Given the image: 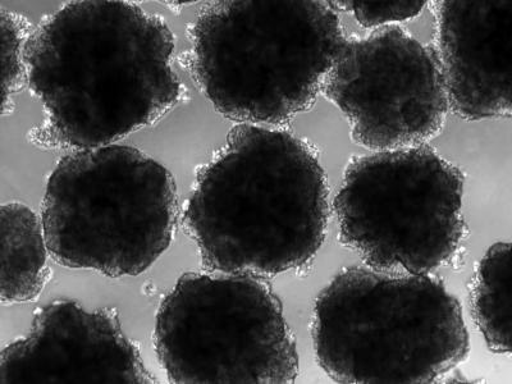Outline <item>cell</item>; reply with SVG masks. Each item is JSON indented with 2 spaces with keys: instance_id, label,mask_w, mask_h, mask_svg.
<instances>
[{
  "instance_id": "cell-1",
  "label": "cell",
  "mask_w": 512,
  "mask_h": 384,
  "mask_svg": "<svg viewBox=\"0 0 512 384\" xmlns=\"http://www.w3.org/2000/svg\"><path fill=\"white\" fill-rule=\"evenodd\" d=\"M172 31L136 4L67 3L32 32L27 82L47 120L44 148L98 149L166 116L181 98Z\"/></svg>"
},
{
  "instance_id": "cell-2",
  "label": "cell",
  "mask_w": 512,
  "mask_h": 384,
  "mask_svg": "<svg viewBox=\"0 0 512 384\" xmlns=\"http://www.w3.org/2000/svg\"><path fill=\"white\" fill-rule=\"evenodd\" d=\"M328 196L312 146L285 130L239 123L200 169L184 222L207 271L273 277L318 253Z\"/></svg>"
},
{
  "instance_id": "cell-3",
  "label": "cell",
  "mask_w": 512,
  "mask_h": 384,
  "mask_svg": "<svg viewBox=\"0 0 512 384\" xmlns=\"http://www.w3.org/2000/svg\"><path fill=\"white\" fill-rule=\"evenodd\" d=\"M191 71L222 116L282 125L309 111L346 38L326 2L221 0L190 31Z\"/></svg>"
},
{
  "instance_id": "cell-4",
  "label": "cell",
  "mask_w": 512,
  "mask_h": 384,
  "mask_svg": "<svg viewBox=\"0 0 512 384\" xmlns=\"http://www.w3.org/2000/svg\"><path fill=\"white\" fill-rule=\"evenodd\" d=\"M320 368L338 383H434L469 355L463 309L437 278L352 267L320 292Z\"/></svg>"
},
{
  "instance_id": "cell-5",
  "label": "cell",
  "mask_w": 512,
  "mask_h": 384,
  "mask_svg": "<svg viewBox=\"0 0 512 384\" xmlns=\"http://www.w3.org/2000/svg\"><path fill=\"white\" fill-rule=\"evenodd\" d=\"M177 216L171 172L139 149L112 144L59 160L41 223L59 264L120 278L157 262L171 245Z\"/></svg>"
},
{
  "instance_id": "cell-6",
  "label": "cell",
  "mask_w": 512,
  "mask_h": 384,
  "mask_svg": "<svg viewBox=\"0 0 512 384\" xmlns=\"http://www.w3.org/2000/svg\"><path fill=\"white\" fill-rule=\"evenodd\" d=\"M464 182L425 144L355 158L333 201L340 240L374 271L432 273L463 239Z\"/></svg>"
},
{
  "instance_id": "cell-7",
  "label": "cell",
  "mask_w": 512,
  "mask_h": 384,
  "mask_svg": "<svg viewBox=\"0 0 512 384\" xmlns=\"http://www.w3.org/2000/svg\"><path fill=\"white\" fill-rule=\"evenodd\" d=\"M154 345L172 383H294L299 354L267 278L186 273L160 303Z\"/></svg>"
},
{
  "instance_id": "cell-8",
  "label": "cell",
  "mask_w": 512,
  "mask_h": 384,
  "mask_svg": "<svg viewBox=\"0 0 512 384\" xmlns=\"http://www.w3.org/2000/svg\"><path fill=\"white\" fill-rule=\"evenodd\" d=\"M322 91L345 114L352 140L376 152L424 145L450 109L434 50L399 26L346 39Z\"/></svg>"
},
{
  "instance_id": "cell-9",
  "label": "cell",
  "mask_w": 512,
  "mask_h": 384,
  "mask_svg": "<svg viewBox=\"0 0 512 384\" xmlns=\"http://www.w3.org/2000/svg\"><path fill=\"white\" fill-rule=\"evenodd\" d=\"M157 382L112 309L89 312L57 300L36 313L29 335L4 347L0 383Z\"/></svg>"
},
{
  "instance_id": "cell-10",
  "label": "cell",
  "mask_w": 512,
  "mask_h": 384,
  "mask_svg": "<svg viewBox=\"0 0 512 384\" xmlns=\"http://www.w3.org/2000/svg\"><path fill=\"white\" fill-rule=\"evenodd\" d=\"M436 54L448 108L466 121L512 111V2H433Z\"/></svg>"
},
{
  "instance_id": "cell-11",
  "label": "cell",
  "mask_w": 512,
  "mask_h": 384,
  "mask_svg": "<svg viewBox=\"0 0 512 384\" xmlns=\"http://www.w3.org/2000/svg\"><path fill=\"white\" fill-rule=\"evenodd\" d=\"M0 233L2 303L18 304L38 299L50 273L43 223L24 204H4L0 209Z\"/></svg>"
},
{
  "instance_id": "cell-12",
  "label": "cell",
  "mask_w": 512,
  "mask_h": 384,
  "mask_svg": "<svg viewBox=\"0 0 512 384\" xmlns=\"http://www.w3.org/2000/svg\"><path fill=\"white\" fill-rule=\"evenodd\" d=\"M511 246L497 242L480 260L472 282L470 306L489 350L511 352Z\"/></svg>"
},
{
  "instance_id": "cell-13",
  "label": "cell",
  "mask_w": 512,
  "mask_h": 384,
  "mask_svg": "<svg viewBox=\"0 0 512 384\" xmlns=\"http://www.w3.org/2000/svg\"><path fill=\"white\" fill-rule=\"evenodd\" d=\"M0 22H2V99L3 113H6L9 100L24 88L27 82L24 50L31 34L29 21L6 9L0 11Z\"/></svg>"
},
{
  "instance_id": "cell-14",
  "label": "cell",
  "mask_w": 512,
  "mask_h": 384,
  "mask_svg": "<svg viewBox=\"0 0 512 384\" xmlns=\"http://www.w3.org/2000/svg\"><path fill=\"white\" fill-rule=\"evenodd\" d=\"M331 6L340 7L344 11L352 13L356 21L363 27H377L413 20L422 13L427 2H352V0H340V2H328Z\"/></svg>"
}]
</instances>
